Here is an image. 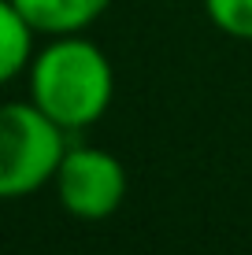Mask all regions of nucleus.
<instances>
[{"label": "nucleus", "mask_w": 252, "mask_h": 255, "mask_svg": "<svg viewBox=\"0 0 252 255\" xmlns=\"http://www.w3.org/2000/svg\"><path fill=\"white\" fill-rule=\"evenodd\" d=\"M26 100H33L45 115L67 133L89 129L100 122L115 96V70L97 41L85 33L45 37L26 67Z\"/></svg>", "instance_id": "1"}, {"label": "nucleus", "mask_w": 252, "mask_h": 255, "mask_svg": "<svg viewBox=\"0 0 252 255\" xmlns=\"http://www.w3.org/2000/svg\"><path fill=\"white\" fill-rule=\"evenodd\" d=\"M71 133L33 100L0 104V200H22L52 185Z\"/></svg>", "instance_id": "2"}, {"label": "nucleus", "mask_w": 252, "mask_h": 255, "mask_svg": "<svg viewBox=\"0 0 252 255\" xmlns=\"http://www.w3.org/2000/svg\"><path fill=\"white\" fill-rule=\"evenodd\" d=\"M52 192L59 207L78 222H104L123 207L130 178L115 152L97 144H67L52 174Z\"/></svg>", "instance_id": "3"}, {"label": "nucleus", "mask_w": 252, "mask_h": 255, "mask_svg": "<svg viewBox=\"0 0 252 255\" xmlns=\"http://www.w3.org/2000/svg\"><path fill=\"white\" fill-rule=\"evenodd\" d=\"M37 37L85 33L111 7V0H11Z\"/></svg>", "instance_id": "4"}, {"label": "nucleus", "mask_w": 252, "mask_h": 255, "mask_svg": "<svg viewBox=\"0 0 252 255\" xmlns=\"http://www.w3.org/2000/svg\"><path fill=\"white\" fill-rule=\"evenodd\" d=\"M33 52H37L33 26L22 19V11L11 0H0V85L22 78Z\"/></svg>", "instance_id": "5"}, {"label": "nucleus", "mask_w": 252, "mask_h": 255, "mask_svg": "<svg viewBox=\"0 0 252 255\" xmlns=\"http://www.w3.org/2000/svg\"><path fill=\"white\" fill-rule=\"evenodd\" d=\"M208 22L234 41H252V0H201Z\"/></svg>", "instance_id": "6"}]
</instances>
